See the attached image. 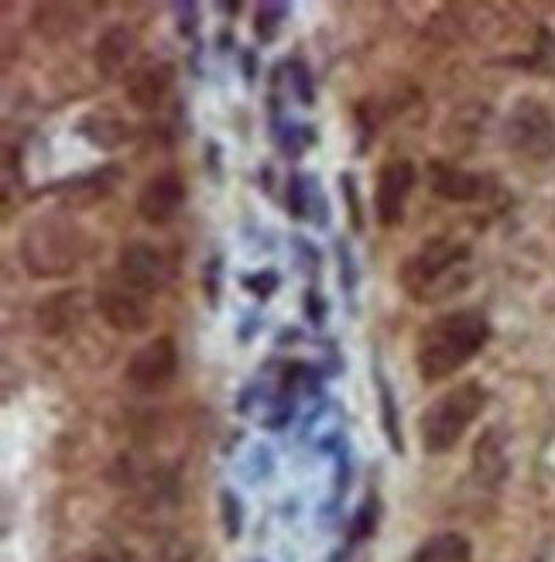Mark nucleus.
<instances>
[{
	"instance_id": "f3484780",
	"label": "nucleus",
	"mask_w": 555,
	"mask_h": 562,
	"mask_svg": "<svg viewBox=\"0 0 555 562\" xmlns=\"http://www.w3.org/2000/svg\"><path fill=\"white\" fill-rule=\"evenodd\" d=\"M114 182H117V168H103V172H93V176H87V179L66 182L63 195H66V203H69V206H76V203H79V192H87V203H82V206H90V203L103 200V195H106L110 189H114Z\"/></svg>"
},
{
	"instance_id": "20e7f679",
	"label": "nucleus",
	"mask_w": 555,
	"mask_h": 562,
	"mask_svg": "<svg viewBox=\"0 0 555 562\" xmlns=\"http://www.w3.org/2000/svg\"><path fill=\"white\" fill-rule=\"evenodd\" d=\"M487 405V391L474 381H463L450 387L446 395H439L422 415H419V436L422 449L432 457L450 453V449L463 439V432L474 426Z\"/></svg>"
},
{
	"instance_id": "0eeeda50",
	"label": "nucleus",
	"mask_w": 555,
	"mask_h": 562,
	"mask_svg": "<svg viewBox=\"0 0 555 562\" xmlns=\"http://www.w3.org/2000/svg\"><path fill=\"white\" fill-rule=\"evenodd\" d=\"M97 308L110 329L117 333H145L151 323V308H148V295H141L137 289H131L127 281H121L117 274L106 281V285L97 292Z\"/></svg>"
},
{
	"instance_id": "a211bd4d",
	"label": "nucleus",
	"mask_w": 555,
	"mask_h": 562,
	"mask_svg": "<svg viewBox=\"0 0 555 562\" xmlns=\"http://www.w3.org/2000/svg\"><path fill=\"white\" fill-rule=\"evenodd\" d=\"M224 525H227V536L230 539L240 536V501L230 491H224Z\"/></svg>"
},
{
	"instance_id": "9b49d317",
	"label": "nucleus",
	"mask_w": 555,
	"mask_h": 562,
	"mask_svg": "<svg viewBox=\"0 0 555 562\" xmlns=\"http://www.w3.org/2000/svg\"><path fill=\"white\" fill-rule=\"evenodd\" d=\"M117 278L127 281L131 289H137L141 295H155L165 289V281H169V265L158 255L155 247L148 244H127L117 258Z\"/></svg>"
},
{
	"instance_id": "9d476101",
	"label": "nucleus",
	"mask_w": 555,
	"mask_h": 562,
	"mask_svg": "<svg viewBox=\"0 0 555 562\" xmlns=\"http://www.w3.org/2000/svg\"><path fill=\"white\" fill-rule=\"evenodd\" d=\"M182 206H185V182L179 172H158L141 186V192H137V213H141V220L151 223V227L172 223Z\"/></svg>"
},
{
	"instance_id": "39448f33",
	"label": "nucleus",
	"mask_w": 555,
	"mask_h": 562,
	"mask_svg": "<svg viewBox=\"0 0 555 562\" xmlns=\"http://www.w3.org/2000/svg\"><path fill=\"white\" fill-rule=\"evenodd\" d=\"M505 140L508 148L529 161H548L555 155V117L552 110L535 100L521 97L505 117Z\"/></svg>"
},
{
	"instance_id": "dca6fc26",
	"label": "nucleus",
	"mask_w": 555,
	"mask_h": 562,
	"mask_svg": "<svg viewBox=\"0 0 555 562\" xmlns=\"http://www.w3.org/2000/svg\"><path fill=\"white\" fill-rule=\"evenodd\" d=\"M474 559V549H469L466 536H456V531H442V536H432L429 542H422V549L411 555V562H469Z\"/></svg>"
},
{
	"instance_id": "ddd939ff",
	"label": "nucleus",
	"mask_w": 555,
	"mask_h": 562,
	"mask_svg": "<svg viewBox=\"0 0 555 562\" xmlns=\"http://www.w3.org/2000/svg\"><path fill=\"white\" fill-rule=\"evenodd\" d=\"M137 52V38L131 27L124 24H114L106 27L103 38L97 42V52H93V63H97V72L103 79H121L124 72H131V59ZM127 79V76H124Z\"/></svg>"
},
{
	"instance_id": "f8f14e48",
	"label": "nucleus",
	"mask_w": 555,
	"mask_h": 562,
	"mask_svg": "<svg viewBox=\"0 0 555 562\" xmlns=\"http://www.w3.org/2000/svg\"><path fill=\"white\" fill-rule=\"evenodd\" d=\"M429 186L439 200H446V203H474L487 192V182L480 176L466 172V168H456L450 161L429 165Z\"/></svg>"
},
{
	"instance_id": "6ab92c4d",
	"label": "nucleus",
	"mask_w": 555,
	"mask_h": 562,
	"mask_svg": "<svg viewBox=\"0 0 555 562\" xmlns=\"http://www.w3.org/2000/svg\"><path fill=\"white\" fill-rule=\"evenodd\" d=\"M79 562H131V555H124L117 546H100L93 552H87Z\"/></svg>"
},
{
	"instance_id": "6e6552de",
	"label": "nucleus",
	"mask_w": 555,
	"mask_h": 562,
	"mask_svg": "<svg viewBox=\"0 0 555 562\" xmlns=\"http://www.w3.org/2000/svg\"><path fill=\"white\" fill-rule=\"evenodd\" d=\"M411 192H415V165L408 158H387L381 165L377 189H374V213L381 227H398L405 220Z\"/></svg>"
},
{
	"instance_id": "1a4fd4ad",
	"label": "nucleus",
	"mask_w": 555,
	"mask_h": 562,
	"mask_svg": "<svg viewBox=\"0 0 555 562\" xmlns=\"http://www.w3.org/2000/svg\"><path fill=\"white\" fill-rule=\"evenodd\" d=\"M172 82H175L172 63H165V59H145V63H137L127 72V79H124L127 103L134 110H141V114H151V110H158L165 100H169Z\"/></svg>"
},
{
	"instance_id": "4468645a",
	"label": "nucleus",
	"mask_w": 555,
	"mask_h": 562,
	"mask_svg": "<svg viewBox=\"0 0 555 562\" xmlns=\"http://www.w3.org/2000/svg\"><path fill=\"white\" fill-rule=\"evenodd\" d=\"M474 476L480 487H501L508 476V449L501 429H487L474 446Z\"/></svg>"
},
{
	"instance_id": "f257e3e1",
	"label": "nucleus",
	"mask_w": 555,
	"mask_h": 562,
	"mask_svg": "<svg viewBox=\"0 0 555 562\" xmlns=\"http://www.w3.org/2000/svg\"><path fill=\"white\" fill-rule=\"evenodd\" d=\"M490 340V323L477 308H456L432 319L415 344V363L422 381H446L463 371Z\"/></svg>"
},
{
	"instance_id": "f03ea898",
	"label": "nucleus",
	"mask_w": 555,
	"mask_h": 562,
	"mask_svg": "<svg viewBox=\"0 0 555 562\" xmlns=\"http://www.w3.org/2000/svg\"><path fill=\"white\" fill-rule=\"evenodd\" d=\"M90 255V237L79 223L66 216L35 220L24 231L21 240V261L32 278H63L72 274Z\"/></svg>"
},
{
	"instance_id": "7ed1b4c3",
	"label": "nucleus",
	"mask_w": 555,
	"mask_h": 562,
	"mask_svg": "<svg viewBox=\"0 0 555 562\" xmlns=\"http://www.w3.org/2000/svg\"><path fill=\"white\" fill-rule=\"evenodd\" d=\"M466 261H469L466 244L450 237H432L401 265V289L415 302H439L463 285L460 274L466 271Z\"/></svg>"
},
{
	"instance_id": "423d86ee",
	"label": "nucleus",
	"mask_w": 555,
	"mask_h": 562,
	"mask_svg": "<svg viewBox=\"0 0 555 562\" xmlns=\"http://www.w3.org/2000/svg\"><path fill=\"white\" fill-rule=\"evenodd\" d=\"M179 374V347L172 336H155L151 344L134 350L127 363V384L141 395H158Z\"/></svg>"
},
{
	"instance_id": "2eb2a0df",
	"label": "nucleus",
	"mask_w": 555,
	"mask_h": 562,
	"mask_svg": "<svg viewBox=\"0 0 555 562\" xmlns=\"http://www.w3.org/2000/svg\"><path fill=\"white\" fill-rule=\"evenodd\" d=\"M79 134L87 137L93 148H100V151H114V148H121L124 140H127L131 127L124 124L121 114H114V110L100 106V110H90V114L79 121Z\"/></svg>"
}]
</instances>
